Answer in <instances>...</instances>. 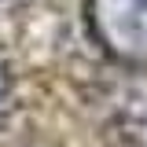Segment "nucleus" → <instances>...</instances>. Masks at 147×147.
I'll list each match as a JSON object with an SVG mask.
<instances>
[{"instance_id":"f257e3e1","label":"nucleus","mask_w":147,"mask_h":147,"mask_svg":"<svg viewBox=\"0 0 147 147\" xmlns=\"http://www.w3.org/2000/svg\"><path fill=\"white\" fill-rule=\"evenodd\" d=\"M88 26L118 63H147V0H88Z\"/></svg>"},{"instance_id":"f03ea898","label":"nucleus","mask_w":147,"mask_h":147,"mask_svg":"<svg viewBox=\"0 0 147 147\" xmlns=\"http://www.w3.org/2000/svg\"><path fill=\"white\" fill-rule=\"evenodd\" d=\"M7 107V70H4V63H0V110Z\"/></svg>"}]
</instances>
